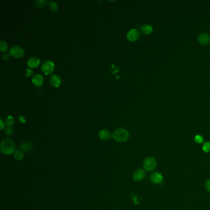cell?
<instances>
[{"label": "cell", "mask_w": 210, "mask_h": 210, "mask_svg": "<svg viewBox=\"0 0 210 210\" xmlns=\"http://www.w3.org/2000/svg\"><path fill=\"white\" fill-rule=\"evenodd\" d=\"M16 145L14 142L11 139H4L0 146V150L3 154L9 155L14 154L15 150Z\"/></svg>", "instance_id": "1"}, {"label": "cell", "mask_w": 210, "mask_h": 210, "mask_svg": "<svg viewBox=\"0 0 210 210\" xmlns=\"http://www.w3.org/2000/svg\"><path fill=\"white\" fill-rule=\"evenodd\" d=\"M112 137L117 142H124L129 139L130 134L126 129L120 128L114 131L112 133Z\"/></svg>", "instance_id": "2"}, {"label": "cell", "mask_w": 210, "mask_h": 210, "mask_svg": "<svg viewBox=\"0 0 210 210\" xmlns=\"http://www.w3.org/2000/svg\"><path fill=\"white\" fill-rule=\"evenodd\" d=\"M156 159L153 157H146L143 161V168L146 171L150 172L154 171L157 168Z\"/></svg>", "instance_id": "3"}, {"label": "cell", "mask_w": 210, "mask_h": 210, "mask_svg": "<svg viewBox=\"0 0 210 210\" xmlns=\"http://www.w3.org/2000/svg\"><path fill=\"white\" fill-rule=\"evenodd\" d=\"M24 50L19 46H13L10 49V54L16 59L22 58L24 56Z\"/></svg>", "instance_id": "4"}, {"label": "cell", "mask_w": 210, "mask_h": 210, "mask_svg": "<svg viewBox=\"0 0 210 210\" xmlns=\"http://www.w3.org/2000/svg\"><path fill=\"white\" fill-rule=\"evenodd\" d=\"M54 63L51 60H46L41 65L42 72L46 75L52 74L54 71Z\"/></svg>", "instance_id": "5"}, {"label": "cell", "mask_w": 210, "mask_h": 210, "mask_svg": "<svg viewBox=\"0 0 210 210\" xmlns=\"http://www.w3.org/2000/svg\"><path fill=\"white\" fill-rule=\"evenodd\" d=\"M150 181L155 184H160L164 181V177L159 172H154L150 176Z\"/></svg>", "instance_id": "6"}, {"label": "cell", "mask_w": 210, "mask_h": 210, "mask_svg": "<svg viewBox=\"0 0 210 210\" xmlns=\"http://www.w3.org/2000/svg\"><path fill=\"white\" fill-rule=\"evenodd\" d=\"M146 176V171L144 169H138L133 174V179L134 181H141Z\"/></svg>", "instance_id": "7"}, {"label": "cell", "mask_w": 210, "mask_h": 210, "mask_svg": "<svg viewBox=\"0 0 210 210\" xmlns=\"http://www.w3.org/2000/svg\"><path fill=\"white\" fill-rule=\"evenodd\" d=\"M126 37L129 41H135L139 38L140 33L137 29H132L128 32Z\"/></svg>", "instance_id": "8"}, {"label": "cell", "mask_w": 210, "mask_h": 210, "mask_svg": "<svg viewBox=\"0 0 210 210\" xmlns=\"http://www.w3.org/2000/svg\"><path fill=\"white\" fill-rule=\"evenodd\" d=\"M198 41L201 45H206L210 41V37L208 33H201L198 37Z\"/></svg>", "instance_id": "9"}, {"label": "cell", "mask_w": 210, "mask_h": 210, "mask_svg": "<svg viewBox=\"0 0 210 210\" xmlns=\"http://www.w3.org/2000/svg\"><path fill=\"white\" fill-rule=\"evenodd\" d=\"M50 84L54 88H58L60 86L62 81L60 76L56 75H53L49 79Z\"/></svg>", "instance_id": "10"}, {"label": "cell", "mask_w": 210, "mask_h": 210, "mask_svg": "<svg viewBox=\"0 0 210 210\" xmlns=\"http://www.w3.org/2000/svg\"><path fill=\"white\" fill-rule=\"evenodd\" d=\"M99 136L100 139L103 141H107L111 139V138L112 136V134L107 130H102L99 133Z\"/></svg>", "instance_id": "11"}, {"label": "cell", "mask_w": 210, "mask_h": 210, "mask_svg": "<svg viewBox=\"0 0 210 210\" xmlns=\"http://www.w3.org/2000/svg\"><path fill=\"white\" fill-rule=\"evenodd\" d=\"M43 76L41 75V74H36L33 76L32 78V83H33L34 85H35L36 86H41L43 83Z\"/></svg>", "instance_id": "12"}, {"label": "cell", "mask_w": 210, "mask_h": 210, "mask_svg": "<svg viewBox=\"0 0 210 210\" xmlns=\"http://www.w3.org/2000/svg\"><path fill=\"white\" fill-rule=\"evenodd\" d=\"M19 148H20V150L22 151L23 153H27L32 150V144L30 142L25 141V142H23L21 144Z\"/></svg>", "instance_id": "13"}, {"label": "cell", "mask_w": 210, "mask_h": 210, "mask_svg": "<svg viewBox=\"0 0 210 210\" xmlns=\"http://www.w3.org/2000/svg\"><path fill=\"white\" fill-rule=\"evenodd\" d=\"M40 60L38 57H32L30 58L29 60H28L27 65L30 67V68H33L37 67L38 65L40 64Z\"/></svg>", "instance_id": "14"}, {"label": "cell", "mask_w": 210, "mask_h": 210, "mask_svg": "<svg viewBox=\"0 0 210 210\" xmlns=\"http://www.w3.org/2000/svg\"><path fill=\"white\" fill-rule=\"evenodd\" d=\"M141 30L142 33H144V35H149L152 32L153 28L151 25L149 24H145L141 27Z\"/></svg>", "instance_id": "15"}, {"label": "cell", "mask_w": 210, "mask_h": 210, "mask_svg": "<svg viewBox=\"0 0 210 210\" xmlns=\"http://www.w3.org/2000/svg\"><path fill=\"white\" fill-rule=\"evenodd\" d=\"M49 8L52 12H57L59 10L58 4L55 1H50L49 3Z\"/></svg>", "instance_id": "16"}, {"label": "cell", "mask_w": 210, "mask_h": 210, "mask_svg": "<svg viewBox=\"0 0 210 210\" xmlns=\"http://www.w3.org/2000/svg\"><path fill=\"white\" fill-rule=\"evenodd\" d=\"M48 3L47 0H37L34 2L35 6L38 8H42L45 7Z\"/></svg>", "instance_id": "17"}, {"label": "cell", "mask_w": 210, "mask_h": 210, "mask_svg": "<svg viewBox=\"0 0 210 210\" xmlns=\"http://www.w3.org/2000/svg\"><path fill=\"white\" fill-rule=\"evenodd\" d=\"M13 155L14 158L18 161H22L24 158V153L21 150H16L14 152Z\"/></svg>", "instance_id": "18"}, {"label": "cell", "mask_w": 210, "mask_h": 210, "mask_svg": "<svg viewBox=\"0 0 210 210\" xmlns=\"http://www.w3.org/2000/svg\"><path fill=\"white\" fill-rule=\"evenodd\" d=\"M8 49V45L6 42L3 40L0 41V51H1V52H6L7 51Z\"/></svg>", "instance_id": "19"}, {"label": "cell", "mask_w": 210, "mask_h": 210, "mask_svg": "<svg viewBox=\"0 0 210 210\" xmlns=\"http://www.w3.org/2000/svg\"><path fill=\"white\" fill-rule=\"evenodd\" d=\"M202 150L205 153L210 152V142L207 141L203 143L202 146Z\"/></svg>", "instance_id": "20"}, {"label": "cell", "mask_w": 210, "mask_h": 210, "mask_svg": "<svg viewBox=\"0 0 210 210\" xmlns=\"http://www.w3.org/2000/svg\"><path fill=\"white\" fill-rule=\"evenodd\" d=\"M14 122H15V120H14V117L11 115L8 116L6 119V123L9 126H12L14 125Z\"/></svg>", "instance_id": "21"}, {"label": "cell", "mask_w": 210, "mask_h": 210, "mask_svg": "<svg viewBox=\"0 0 210 210\" xmlns=\"http://www.w3.org/2000/svg\"><path fill=\"white\" fill-rule=\"evenodd\" d=\"M194 140L197 144H201L204 141L203 137L201 135H196L194 138Z\"/></svg>", "instance_id": "22"}, {"label": "cell", "mask_w": 210, "mask_h": 210, "mask_svg": "<svg viewBox=\"0 0 210 210\" xmlns=\"http://www.w3.org/2000/svg\"><path fill=\"white\" fill-rule=\"evenodd\" d=\"M5 133L7 134V135H11L13 133V129L11 126H6L5 128Z\"/></svg>", "instance_id": "23"}, {"label": "cell", "mask_w": 210, "mask_h": 210, "mask_svg": "<svg viewBox=\"0 0 210 210\" xmlns=\"http://www.w3.org/2000/svg\"><path fill=\"white\" fill-rule=\"evenodd\" d=\"M204 187L206 191L209 193H210V179H208L206 181L205 184H204Z\"/></svg>", "instance_id": "24"}, {"label": "cell", "mask_w": 210, "mask_h": 210, "mask_svg": "<svg viewBox=\"0 0 210 210\" xmlns=\"http://www.w3.org/2000/svg\"><path fill=\"white\" fill-rule=\"evenodd\" d=\"M33 74V70L32 68H27L25 71V76L27 77H30Z\"/></svg>", "instance_id": "25"}, {"label": "cell", "mask_w": 210, "mask_h": 210, "mask_svg": "<svg viewBox=\"0 0 210 210\" xmlns=\"http://www.w3.org/2000/svg\"><path fill=\"white\" fill-rule=\"evenodd\" d=\"M5 123L3 121V120L2 119H0V130H2L5 128Z\"/></svg>", "instance_id": "26"}, {"label": "cell", "mask_w": 210, "mask_h": 210, "mask_svg": "<svg viewBox=\"0 0 210 210\" xmlns=\"http://www.w3.org/2000/svg\"><path fill=\"white\" fill-rule=\"evenodd\" d=\"M10 54H3V56H2V59L4 60H8L9 59H10Z\"/></svg>", "instance_id": "27"}, {"label": "cell", "mask_w": 210, "mask_h": 210, "mask_svg": "<svg viewBox=\"0 0 210 210\" xmlns=\"http://www.w3.org/2000/svg\"><path fill=\"white\" fill-rule=\"evenodd\" d=\"M19 120H20V122H21V123H25V122H26L25 118H24V117H22V116L19 117Z\"/></svg>", "instance_id": "28"}]
</instances>
